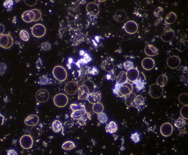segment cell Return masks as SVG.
Wrapping results in <instances>:
<instances>
[{
  "mask_svg": "<svg viewBox=\"0 0 188 155\" xmlns=\"http://www.w3.org/2000/svg\"><path fill=\"white\" fill-rule=\"evenodd\" d=\"M70 108L72 112L70 117L78 120L81 125H84L87 119H91L90 113L87 112L84 104H72L70 105Z\"/></svg>",
  "mask_w": 188,
  "mask_h": 155,
  "instance_id": "obj_1",
  "label": "cell"
},
{
  "mask_svg": "<svg viewBox=\"0 0 188 155\" xmlns=\"http://www.w3.org/2000/svg\"><path fill=\"white\" fill-rule=\"evenodd\" d=\"M133 90V86L131 83L127 82L121 85L116 83L113 92L119 97L125 99L132 93Z\"/></svg>",
  "mask_w": 188,
  "mask_h": 155,
  "instance_id": "obj_2",
  "label": "cell"
},
{
  "mask_svg": "<svg viewBox=\"0 0 188 155\" xmlns=\"http://www.w3.org/2000/svg\"><path fill=\"white\" fill-rule=\"evenodd\" d=\"M52 73L55 78L60 82L65 81L67 78V72L62 66H55L53 69Z\"/></svg>",
  "mask_w": 188,
  "mask_h": 155,
  "instance_id": "obj_3",
  "label": "cell"
},
{
  "mask_svg": "<svg viewBox=\"0 0 188 155\" xmlns=\"http://www.w3.org/2000/svg\"><path fill=\"white\" fill-rule=\"evenodd\" d=\"M13 44V39L10 34H3L0 35V47L5 49H9Z\"/></svg>",
  "mask_w": 188,
  "mask_h": 155,
  "instance_id": "obj_4",
  "label": "cell"
},
{
  "mask_svg": "<svg viewBox=\"0 0 188 155\" xmlns=\"http://www.w3.org/2000/svg\"><path fill=\"white\" fill-rule=\"evenodd\" d=\"M149 93L151 97L155 99L159 98L163 95L164 89L162 87L157 83L153 84L149 86Z\"/></svg>",
  "mask_w": 188,
  "mask_h": 155,
  "instance_id": "obj_5",
  "label": "cell"
},
{
  "mask_svg": "<svg viewBox=\"0 0 188 155\" xmlns=\"http://www.w3.org/2000/svg\"><path fill=\"white\" fill-rule=\"evenodd\" d=\"M53 102L56 107L63 108L66 106L68 102V98L67 96L63 93H59L55 95L53 98Z\"/></svg>",
  "mask_w": 188,
  "mask_h": 155,
  "instance_id": "obj_6",
  "label": "cell"
},
{
  "mask_svg": "<svg viewBox=\"0 0 188 155\" xmlns=\"http://www.w3.org/2000/svg\"><path fill=\"white\" fill-rule=\"evenodd\" d=\"M32 33L34 36L37 38H41L43 36L46 32V28L41 24H37L32 28Z\"/></svg>",
  "mask_w": 188,
  "mask_h": 155,
  "instance_id": "obj_7",
  "label": "cell"
},
{
  "mask_svg": "<svg viewBox=\"0 0 188 155\" xmlns=\"http://www.w3.org/2000/svg\"><path fill=\"white\" fill-rule=\"evenodd\" d=\"M20 143L21 147L25 149H29L33 147V139L30 135H25L21 137Z\"/></svg>",
  "mask_w": 188,
  "mask_h": 155,
  "instance_id": "obj_8",
  "label": "cell"
},
{
  "mask_svg": "<svg viewBox=\"0 0 188 155\" xmlns=\"http://www.w3.org/2000/svg\"><path fill=\"white\" fill-rule=\"evenodd\" d=\"M145 105L144 98L140 95H136L131 103V107L135 108L139 112L144 109Z\"/></svg>",
  "mask_w": 188,
  "mask_h": 155,
  "instance_id": "obj_9",
  "label": "cell"
},
{
  "mask_svg": "<svg viewBox=\"0 0 188 155\" xmlns=\"http://www.w3.org/2000/svg\"><path fill=\"white\" fill-rule=\"evenodd\" d=\"M86 11L87 15L89 16L95 17L99 14V6L95 3H89L86 6Z\"/></svg>",
  "mask_w": 188,
  "mask_h": 155,
  "instance_id": "obj_10",
  "label": "cell"
},
{
  "mask_svg": "<svg viewBox=\"0 0 188 155\" xmlns=\"http://www.w3.org/2000/svg\"><path fill=\"white\" fill-rule=\"evenodd\" d=\"M102 69L107 72L112 73L114 71V60L111 58H107L102 61L100 65Z\"/></svg>",
  "mask_w": 188,
  "mask_h": 155,
  "instance_id": "obj_11",
  "label": "cell"
},
{
  "mask_svg": "<svg viewBox=\"0 0 188 155\" xmlns=\"http://www.w3.org/2000/svg\"><path fill=\"white\" fill-rule=\"evenodd\" d=\"M78 88V85L76 82L70 81L66 84L65 91L69 95H73L77 92Z\"/></svg>",
  "mask_w": 188,
  "mask_h": 155,
  "instance_id": "obj_12",
  "label": "cell"
},
{
  "mask_svg": "<svg viewBox=\"0 0 188 155\" xmlns=\"http://www.w3.org/2000/svg\"><path fill=\"white\" fill-rule=\"evenodd\" d=\"M35 98L38 102L44 103L47 102L50 98V94L47 90L41 89L38 90L36 94Z\"/></svg>",
  "mask_w": 188,
  "mask_h": 155,
  "instance_id": "obj_13",
  "label": "cell"
},
{
  "mask_svg": "<svg viewBox=\"0 0 188 155\" xmlns=\"http://www.w3.org/2000/svg\"><path fill=\"white\" fill-rule=\"evenodd\" d=\"M181 61L178 56L174 55L168 58L166 62V64L169 68L175 69L179 67L180 65Z\"/></svg>",
  "mask_w": 188,
  "mask_h": 155,
  "instance_id": "obj_14",
  "label": "cell"
},
{
  "mask_svg": "<svg viewBox=\"0 0 188 155\" xmlns=\"http://www.w3.org/2000/svg\"><path fill=\"white\" fill-rule=\"evenodd\" d=\"M138 29V25L133 21H128L125 24L124 29L127 33L133 34L137 31Z\"/></svg>",
  "mask_w": 188,
  "mask_h": 155,
  "instance_id": "obj_15",
  "label": "cell"
},
{
  "mask_svg": "<svg viewBox=\"0 0 188 155\" xmlns=\"http://www.w3.org/2000/svg\"><path fill=\"white\" fill-rule=\"evenodd\" d=\"M173 132V127L169 123H165L162 125L160 128V132L164 137H168L172 135Z\"/></svg>",
  "mask_w": 188,
  "mask_h": 155,
  "instance_id": "obj_16",
  "label": "cell"
},
{
  "mask_svg": "<svg viewBox=\"0 0 188 155\" xmlns=\"http://www.w3.org/2000/svg\"><path fill=\"white\" fill-rule=\"evenodd\" d=\"M128 80L134 83L139 76V73L137 69L133 68L128 70L127 73Z\"/></svg>",
  "mask_w": 188,
  "mask_h": 155,
  "instance_id": "obj_17",
  "label": "cell"
},
{
  "mask_svg": "<svg viewBox=\"0 0 188 155\" xmlns=\"http://www.w3.org/2000/svg\"><path fill=\"white\" fill-rule=\"evenodd\" d=\"M142 65L143 68L146 70H150L154 67V60L150 58H146L142 60Z\"/></svg>",
  "mask_w": 188,
  "mask_h": 155,
  "instance_id": "obj_18",
  "label": "cell"
},
{
  "mask_svg": "<svg viewBox=\"0 0 188 155\" xmlns=\"http://www.w3.org/2000/svg\"><path fill=\"white\" fill-rule=\"evenodd\" d=\"M175 33L172 29L166 30L163 32L161 34V40L164 42H169L171 41L174 38Z\"/></svg>",
  "mask_w": 188,
  "mask_h": 155,
  "instance_id": "obj_19",
  "label": "cell"
},
{
  "mask_svg": "<svg viewBox=\"0 0 188 155\" xmlns=\"http://www.w3.org/2000/svg\"><path fill=\"white\" fill-rule=\"evenodd\" d=\"M42 125L41 124L33 126L29 132V135L33 138L38 137L42 133Z\"/></svg>",
  "mask_w": 188,
  "mask_h": 155,
  "instance_id": "obj_20",
  "label": "cell"
},
{
  "mask_svg": "<svg viewBox=\"0 0 188 155\" xmlns=\"http://www.w3.org/2000/svg\"><path fill=\"white\" fill-rule=\"evenodd\" d=\"M78 99L83 100L87 97L90 94L89 90L86 86L82 85L79 87L78 89Z\"/></svg>",
  "mask_w": 188,
  "mask_h": 155,
  "instance_id": "obj_21",
  "label": "cell"
},
{
  "mask_svg": "<svg viewBox=\"0 0 188 155\" xmlns=\"http://www.w3.org/2000/svg\"><path fill=\"white\" fill-rule=\"evenodd\" d=\"M127 18V13L123 10H119L115 13L113 19L117 22H123Z\"/></svg>",
  "mask_w": 188,
  "mask_h": 155,
  "instance_id": "obj_22",
  "label": "cell"
},
{
  "mask_svg": "<svg viewBox=\"0 0 188 155\" xmlns=\"http://www.w3.org/2000/svg\"><path fill=\"white\" fill-rule=\"evenodd\" d=\"M87 98L90 103L95 104L100 102L101 98V95L99 92H93L89 94Z\"/></svg>",
  "mask_w": 188,
  "mask_h": 155,
  "instance_id": "obj_23",
  "label": "cell"
},
{
  "mask_svg": "<svg viewBox=\"0 0 188 155\" xmlns=\"http://www.w3.org/2000/svg\"><path fill=\"white\" fill-rule=\"evenodd\" d=\"M39 121V117L35 115H29L24 120L25 124L29 126H35L38 123Z\"/></svg>",
  "mask_w": 188,
  "mask_h": 155,
  "instance_id": "obj_24",
  "label": "cell"
},
{
  "mask_svg": "<svg viewBox=\"0 0 188 155\" xmlns=\"http://www.w3.org/2000/svg\"><path fill=\"white\" fill-rule=\"evenodd\" d=\"M133 83L135 85L136 89L138 91L144 89L146 83L144 75L142 77H138V79Z\"/></svg>",
  "mask_w": 188,
  "mask_h": 155,
  "instance_id": "obj_25",
  "label": "cell"
},
{
  "mask_svg": "<svg viewBox=\"0 0 188 155\" xmlns=\"http://www.w3.org/2000/svg\"><path fill=\"white\" fill-rule=\"evenodd\" d=\"M105 130L106 133L110 134H113L117 132L118 130V127L116 122L111 121L107 125Z\"/></svg>",
  "mask_w": 188,
  "mask_h": 155,
  "instance_id": "obj_26",
  "label": "cell"
},
{
  "mask_svg": "<svg viewBox=\"0 0 188 155\" xmlns=\"http://www.w3.org/2000/svg\"><path fill=\"white\" fill-rule=\"evenodd\" d=\"M144 52L149 57H153L157 55L158 50L156 48L151 45H147L145 47Z\"/></svg>",
  "mask_w": 188,
  "mask_h": 155,
  "instance_id": "obj_27",
  "label": "cell"
},
{
  "mask_svg": "<svg viewBox=\"0 0 188 155\" xmlns=\"http://www.w3.org/2000/svg\"><path fill=\"white\" fill-rule=\"evenodd\" d=\"M21 18L24 22L29 23L33 21L34 18V13L31 11H26L22 14Z\"/></svg>",
  "mask_w": 188,
  "mask_h": 155,
  "instance_id": "obj_28",
  "label": "cell"
},
{
  "mask_svg": "<svg viewBox=\"0 0 188 155\" xmlns=\"http://www.w3.org/2000/svg\"><path fill=\"white\" fill-rule=\"evenodd\" d=\"M52 130L55 133H59L62 131L63 132V127L62 124L59 120H55L53 121L52 124Z\"/></svg>",
  "mask_w": 188,
  "mask_h": 155,
  "instance_id": "obj_29",
  "label": "cell"
},
{
  "mask_svg": "<svg viewBox=\"0 0 188 155\" xmlns=\"http://www.w3.org/2000/svg\"><path fill=\"white\" fill-rule=\"evenodd\" d=\"M127 73L124 71H121L119 74L116 79V84L121 85L127 82Z\"/></svg>",
  "mask_w": 188,
  "mask_h": 155,
  "instance_id": "obj_30",
  "label": "cell"
},
{
  "mask_svg": "<svg viewBox=\"0 0 188 155\" xmlns=\"http://www.w3.org/2000/svg\"><path fill=\"white\" fill-rule=\"evenodd\" d=\"M177 16L175 13L170 12L166 16L164 19V22L167 24L174 23L176 20Z\"/></svg>",
  "mask_w": 188,
  "mask_h": 155,
  "instance_id": "obj_31",
  "label": "cell"
},
{
  "mask_svg": "<svg viewBox=\"0 0 188 155\" xmlns=\"http://www.w3.org/2000/svg\"><path fill=\"white\" fill-rule=\"evenodd\" d=\"M168 77L166 75L162 74L159 77L157 80V84L161 87L164 86L168 82Z\"/></svg>",
  "mask_w": 188,
  "mask_h": 155,
  "instance_id": "obj_32",
  "label": "cell"
},
{
  "mask_svg": "<svg viewBox=\"0 0 188 155\" xmlns=\"http://www.w3.org/2000/svg\"><path fill=\"white\" fill-rule=\"evenodd\" d=\"M140 3V7L141 9L145 11H148L151 9L153 6V1H143Z\"/></svg>",
  "mask_w": 188,
  "mask_h": 155,
  "instance_id": "obj_33",
  "label": "cell"
},
{
  "mask_svg": "<svg viewBox=\"0 0 188 155\" xmlns=\"http://www.w3.org/2000/svg\"><path fill=\"white\" fill-rule=\"evenodd\" d=\"M83 85L86 86L89 90L90 94L93 93L95 90L96 86L92 81L90 80H87L83 83Z\"/></svg>",
  "mask_w": 188,
  "mask_h": 155,
  "instance_id": "obj_34",
  "label": "cell"
},
{
  "mask_svg": "<svg viewBox=\"0 0 188 155\" xmlns=\"http://www.w3.org/2000/svg\"><path fill=\"white\" fill-rule=\"evenodd\" d=\"M76 147L75 144L74 142L71 141H67L64 142L61 148L64 150H70L74 149V148Z\"/></svg>",
  "mask_w": 188,
  "mask_h": 155,
  "instance_id": "obj_35",
  "label": "cell"
},
{
  "mask_svg": "<svg viewBox=\"0 0 188 155\" xmlns=\"http://www.w3.org/2000/svg\"><path fill=\"white\" fill-rule=\"evenodd\" d=\"M104 109L103 105L101 103L98 102L93 105V110L94 113H96L98 114L102 113Z\"/></svg>",
  "mask_w": 188,
  "mask_h": 155,
  "instance_id": "obj_36",
  "label": "cell"
},
{
  "mask_svg": "<svg viewBox=\"0 0 188 155\" xmlns=\"http://www.w3.org/2000/svg\"><path fill=\"white\" fill-rule=\"evenodd\" d=\"M97 119L100 124H106L107 122L108 118L106 113L102 112V113L97 114Z\"/></svg>",
  "mask_w": 188,
  "mask_h": 155,
  "instance_id": "obj_37",
  "label": "cell"
},
{
  "mask_svg": "<svg viewBox=\"0 0 188 155\" xmlns=\"http://www.w3.org/2000/svg\"><path fill=\"white\" fill-rule=\"evenodd\" d=\"M131 141L134 143H138L141 141L140 134L138 132H135L132 133L131 135Z\"/></svg>",
  "mask_w": 188,
  "mask_h": 155,
  "instance_id": "obj_38",
  "label": "cell"
},
{
  "mask_svg": "<svg viewBox=\"0 0 188 155\" xmlns=\"http://www.w3.org/2000/svg\"><path fill=\"white\" fill-rule=\"evenodd\" d=\"M179 102L181 104L188 105V95L186 93L181 94L179 97Z\"/></svg>",
  "mask_w": 188,
  "mask_h": 155,
  "instance_id": "obj_39",
  "label": "cell"
},
{
  "mask_svg": "<svg viewBox=\"0 0 188 155\" xmlns=\"http://www.w3.org/2000/svg\"><path fill=\"white\" fill-rule=\"evenodd\" d=\"M186 122L184 119L183 118H179L175 120L174 125L175 127L178 128H181L185 126Z\"/></svg>",
  "mask_w": 188,
  "mask_h": 155,
  "instance_id": "obj_40",
  "label": "cell"
},
{
  "mask_svg": "<svg viewBox=\"0 0 188 155\" xmlns=\"http://www.w3.org/2000/svg\"><path fill=\"white\" fill-rule=\"evenodd\" d=\"M188 106L185 105L181 109L180 114L181 117L184 119H188Z\"/></svg>",
  "mask_w": 188,
  "mask_h": 155,
  "instance_id": "obj_41",
  "label": "cell"
},
{
  "mask_svg": "<svg viewBox=\"0 0 188 155\" xmlns=\"http://www.w3.org/2000/svg\"><path fill=\"white\" fill-rule=\"evenodd\" d=\"M67 10L68 14L73 17L78 16L80 12L79 8H68Z\"/></svg>",
  "mask_w": 188,
  "mask_h": 155,
  "instance_id": "obj_42",
  "label": "cell"
},
{
  "mask_svg": "<svg viewBox=\"0 0 188 155\" xmlns=\"http://www.w3.org/2000/svg\"><path fill=\"white\" fill-rule=\"evenodd\" d=\"M34 14V21H37L39 20L41 18L42 14L40 11L37 9H34L31 10Z\"/></svg>",
  "mask_w": 188,
  "mask_h": 155,
  "instance_id": "obj_43",
  "label": "cell"
},
{
  "mask_svg": "<svg viewBox=\"0 0 188 155\" xmlns=\"http://www.w3.org/2000/svg\"><path fill=\"white\" fill-rule=\"evenodd\" d=\"M20 38L23 41L27 42L29 39V35L28 32L24 30H22L20 33Z\"/></svg>",
  "mask_w": 188,
  "mask_h": 155,
  "instance_id": "obj_44",
  "label": "cell"
},
{
  "mask_svg": "<svg viewBox=\"0 0 188 155\" xmlns=\"http://www.w3.org/2000/svg\"><path fill=\"white\" fill-rule=\"evenodd\" d=\"M136 96L135 94L132 93L129 97L125 98V104L128 107H131V104Z\"/></svg>",
  "mask_w": 188,
  "mask_h": 155,
  "instance_id": "obj_45",
  "label": "cell"
},
{
  "mask_svg": "<svg viewBox=\"0 0 188 155\" xmlns=\"http://www.w3.org/2000/svg\"><path fill=\"white\" fill-rule=\"evenodd\" d=\"M164 10L163 8L161 7H158L155 8L154 12V15L156 17H159L163 14Z\"/></svg>",
  "mask_w": 188,
  "mask_h": 155,
  "instance_id": "obj_46",
  "label": "cell"
},
{
  "mask_svg": "<svg viewBox=\"0 0 188 155\" xmlns=\"http://www.w3.org/2000/svg\"><path fill=\"white\" fill-rule=\"evenodd\" d=\"M51 45L48 42H43L41 45V48L43 51H47L50 50Z\"/></svg>",
  "mask_w": 188,
  "mask_h": 155,
  "instance_id": "obj_47",
  "label": "cell"
},
{
  "mask_svg": "<svg viewBox=\"0 0 188 155\" xmlns=\"http://www.w3.org/2000/svg\"><path fill=\"white\" fill-rule=\"evenodd\" d=\"M123 67L126 70H129L130 69L134 68V65L133 62L128 61L125 62L123 64Z\"/></svg>",
  "mask_w": 188,
  "mask_h": 155,
  "instance_id": "obj_48",
  "label": "cell"
},
{
  "mask_svg": "<svg viewBox=\"0 0 188 155\" xmlns=\"http://www.w3.org/2000/svg\"><path fill=\"white\" fill-rule=\"evenodd\" d=\"M7 66L4 63L0 64V75L3 76L5 74Z\"/></svg>",
  "mask_w": 188,
  "mask_h": 155,
  "instance_id": "obj_49",
  "label": "cell"
},
{
  "mask_svg": "<svg viewBox=\"0 0 188 155\" xmlns=\"http://www.w3.org/2000/svg\"><path fill=\"white\" fill-rule=\"evenodd\" d=\"M13 5V2L12 0H7L4 2L3 4L4 7L8 8V9L12 8Z\"/></svg>",
  "mask_w": 188,
  "mask_h": 155,
  "instance_id": "obj_50",
  "label": "cell"
},
{
  "mask_svg": "<svg viewBox=\"0 0 188 155\" xmlns=\"http://www.w3.org/2000/svg\"><path fill=\"white\" fill-rule=\"evenodd\" d=\"M24 2L27 5L30 6L35 5L37 3V1H24Z\"/></svg>",
  "mask_w": 188,
  "mask_h": 155,
  "instance_id": "obj_51",
  "label": "cell"
},
{
  "mask_svg": "<svg viewBox=\"0 0 188 155\" xmlns=\"http://www.w3.org/2000/svg\"><path fill=\"white\" fill-rule=\"evenodd\" d=\"M7 155H18L16 150L14 149H10L8 151Z\"/></svg>",
  "mask_w": 188,
  "mask_h": 155,
  "instance_id": "obj_52",
  "label": "cell"
},
{
  "mask_svg": "<svg viewBox=\"0 0 188 155\" xmlns=\"http://www.w3.org/2000/svg\"><path fill=\"white\" fill-rule=\"evenodd\" d=\"M5 28L4 26L2 24L0 23V35L3 34V33L5 32Z\"/></svg>",
  "mask_w": 188,
  "mask_h": 155,
  "instance_id": "obj_53",
  "label": "cell"
}]
</instances>
